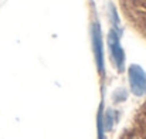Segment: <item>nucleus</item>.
I'll list each match as a JSON object with an SVG mask.
<instances>
[{"label": "nucleus", "mask_w": 146, "mask_h": 139, "mask_svg": "<svg viewBox=\"0 0 146 139\" xmlns=\"http://www.w3.org/2000/svg\"><path fill=\"white\" fill-rule=\"evenodd\" d=\"M128 78L131 91L135 95L146 94V72L139 65H131L128 70Z\"/></svg>", "instance_id": "1"}, {"label": "nucleus", "mask_w": 146, "mask_h": 139, "mask_svg": "<svg viewBox=\"0 0 146 139\" xmlns=\"http://www.w3.org/2000/svg\"><path fill=\"white\" fill-rule=\"evenodd\" d=\"M108 46L111 50V55H112V60L116 65V68L119 71H123V67H125V54H123V50L121 46V41H119V36L115 30H111L109 34H108Z\"/></svg>", "instance_id": "2"}, {"label": "nucleus", "mask_w": 146, "mask_h": 139, "mask_svg": "<svg viewBox=\"0 0 146 139\" xmlns=\"http://www.w3.org/2000/svg\"><path fill=\"white\" fill-rule=\"evenodd\" d=\"M92 41H94V51H95L98 71L101 74H104V51H102V40H101V33H99V26L94 27Z\"/></svg>", "instance_id": "3"}]
</instances>
